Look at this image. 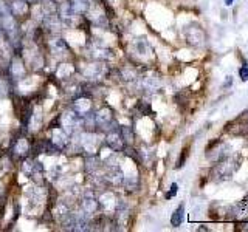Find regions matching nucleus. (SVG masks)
I'll list each match as a JSON object with an SVG mask.
<instances>
[{
	"mask_svg": "<svg viewBox=\"0 0 248 232\" xmlns=\"http://www.w3.org/2000/svg\"><path fill=\"white\" fill-rule=\"evenodd\" d=\"M239 164L236 162V160L231 157L223 158L222 161H219L216 164V167L213 169V176L216 181H225V180H230L231 175L234 174V170H237Z\"/></svg>",
	"mask_w": 248,
	"mask_h": 232,
	"instance_id": "f257e3e1",
	"label": "nucleus"
},
{
	"mask_svg": "<svg viewBox=\"0 0 248 232\" xmlns=\"http://www.w3.org/2000/svg\"><path fill=\"white\" fill-rule=\"evenodd\" d=\"M59 127L64 130L67 135L72 136L75 131L81 130L84 127L82 126V116H79L75 110L64 112L59 116Z\"/></svg>",
	"mask_w": 248,
	"mask_h": 232,
	"instance_id": "f03ea898",
	"label": "nucleus"
},
{
	"mask_svg": "<svg viewBox=\"0 0 248 232\" xmlns=\"http://www.w3.org/2000/svg\"><path fill=\"white\" fill-rule=\"evenodd\" d=\"M183 36L186 39V42L192 46H202L206 42V33L199 23H189L188 27H185Z\"/></svg>",
	"mask_w": 248,
	"mask_h": 232,
	"instance_id": "7ed1b4c3",
	"label": "nucleus"
},
{
	"mask_svg": "<svg viewBox=\"0 0 248 232\" xmlns=\"http://www.w3.org/2000/svg\"><path fill=\"white\" fill-rule=\"evenodd\" d=\"M230 145L225 144V143H220V141H214L213 144L208 145L206 149V157L208 160H211L214 162H219L222 161L223 158L230 157Z\"/></svg>",
	"mask_w": 248,
	"mask_h": 232,
	"instance_id": "20e7f679",
	"label": "nucleus"
},
{
	"mask_svg": "<svg viewBox=\"0 0 248 232\" xmlns=\"http://www.w3.org/2000/svg\"><path fill=\"white\" fill-rule=\"evenodd\" d=\"M8 76L11 77L13 81H20L27 76V67L23 59L19 56H14L10 62V67H8Z\"/></svg>",
	"mask_w": 248,
	"mask_h": 232,
	"instance_id": "39448f33",
	"label": "nucleus"
},
{
	"mask_svg": "<svg viewBox=\"0 0 248 232\" xmlns=\"http://www.w3.org/2000/svg\"><path fill=\"white\" fill-rule=\"evenodd\" d=\"M79 144H81V149L87 153V155H95L98 152V147H99V141L96 139L95 131H84V133L79 135Z\"/></svg>",
	"mask_w": 248,
	"mask_h": 232,
	"instance_id": "423d86ee",
	"label": "nucleus"
},
{
	"mask_svg": "<svg viewBox=\"0 0 248 232\" xmlns=\"http://www.w3.org/2000/svg\"><path fill=\"white\" fill-rule=\"evenodd\" d=\"M104 143L107 144V147H110V149L115 152L124 150V147H126V143H124V139H123L120 127H112L110 131H107Z\"/></svg>",
	"mask_w": 248,
	"mask_h": 232,
	"instance_id": "0eeeda50",
	"label": "nucleus"
},
{
	"mask_svg": "<svg viewBox=\"0 0 248 232\" xmlns=\"http://www.w3.org/2000/svg\"><path fill=\"white\" fill-rule=\"evenodd\" d=\"M62 25H64V22L61 20L58 13L44 15V17H42V27H44L45 31H48L50 34H58V33H61V31H62Z\"/></svg>",
	"mask_w": 248,
	"mask_h": 232,
	"instance_id": "6e6552de",
	"label": "nucleus"
},
{
	"mask_svg": "<svg viewBox=\"0 0 248 232\" xmlns=\"http://www.w3.org/2000/svg\"><path fill=\"white\" fill-rule=\"evenodd\" d=\"M95 124H96V127L99 129H110V126L113 124V112H112V108H108V107H103V108H99V110L95 113Z\"/></svg>",
	"mask_w": 248,
	"mask_h": 232,
	"instance_id": "1a4fd4ad",
	"label": "nucleus"
},
{
	"mask_svg": "<svg viewBox=\"0 0 248 232\" xmlns=\"http://www.w3.org/2000/svg\"><path fill=\"white\" fill-rule=\"evenodd\" d=\"M90 56L95 59V60H99V62H106L108 59H112L113 58V53L110 48H107V46L104 45H101V44H93L90 46Z\"/></svg>",
	"mask_w": 248,
	"mask_h": 232,
	"instance_id": "9d476101",
	"label": "nucleus"
},
{
	"mask_svg": "<svg viewBox=\"0 0 248 232\" xmlns=\"http://www.w3.org/2000/svg\"><path fill=\"white\" fill-rule=\"evenodd\" d=\"M107 73V68L104 64H99V62H92L84 70V77H87V79H101L104 74Z\"/></svg>",
	"mask_w": 248,
	"mask_h": 232,
	"instance_id": "9b49d317",
	"label": "nucleus"
},
{
	"mask_svg": "<svg viewBox=\"0 0 248 232\" xmlns=\"http://www.w3.org/2000/svg\"><path fill=\"white\" fill-rule=\"evenodd\" d=\"M99 200L93 193H85L81 200V211L87 215H93L99 209Z\"/></svg>",
	"mask_w": 248,
	"mask_h": 232,
	"instance_id": "f8f14e48",
	"label": "nucleus"
},
{
	"mask_svg": "<svg viewBox=\"0 0 248 232\" xmlns=\"http://www.w3.org/2000/svg\"><path fill=\"white\" fill-rule=\"evenodd\" d=\"M50 141L58 147V150H64L65 147L68 145L70 143V135H67L64 130H62L61 127H54L53 129V133H51V138Z\"/></svg>",
	"mask_w": 248,
	"mask_h": 232,
	"instance_id": "ddd939ff",
	"label": "nucleus"
},
{
	"mask_svg": "<svg viewBox=\"0 0 248 232\" xmlns=\"http://www.w3.org/2000/svg\"><path fill=\"white\" fill-rule=\"evenodd\" d=\"M50 50L53 53V56L58 58V59H64L68 56L70 53H72V50H70V46L67 45V42L64 41V39H54L50 45Z\"/></svg>",
	"mask_w": 248,
	"mask_h": 232,
	"instance_id": "4468645a",
	"label": "nucleus"
},
{
	"mask_svg": "<svg viewBox=\"0 0 248 232\" xmlns=\"http://www.w3.org/2000/svg\"><path fill=\"white\" fill-rule=\"evenodd\" d=\"M58 14H59V17L61 20L67 23V25H70V23L73 22L75 19V15H78L75 11H73V6L72 3H70V0H65V2H62L58 8Z\"/></svg>",
	"mask_w": 248,
	"mask_h": 232,
	"instance_id": "2eb2a0df",
	"label": "nucleus"
},
{
	"mask_svg": "<svg viewBox=\"0 0 248 232\" xmlns=\"http://www.w3.org/2000/svg\"><path fill=\"white\" fill-rule=\"evenodd\" d=\"M134 51L138 54L140 58H149L152 56V46L146 41L144 37H140L134 41Z\"/></svg>",
	"mask_w": 248,
	"mask_h": 232,
	"instance_id": "dca6fc26",
	"label": "nucleus"
},
{
	"mask_svg": "<svg viewBox=\"0 0 248 232\" xmlns=\"http://www.w3.org/2000/svg\"><path fill=\"white\" fill-rule=\"evenodd\" d=\"M73 110L79 115V116H85L87 113L93 112V108H92V101L89 98H85V96H79L78 99H75V102H73Z\"/></svg>",
	"mask_w": 248,
	"mask_h": 232,
	"instance_id": "f3484780",
	"label": "nucleus"
},
{
	"mask_svg": "<svg viewBox=\"0 0 248 232\" xmlns=\"http://www.w3.org/2000/svg\"><path fill=\"white\" fill-rule=\"evenodd\" d=\"M140 87L146 91H157L161 87V82L157 76H143L140 77Z\"/></svg>",
	"mask_w": 248,
	"mask_h": 232,
	"instance_id": "a211bd4d",
	"label": "nucleus"
},
{
	"mask_svg": "<svg viewBox=\"0 0 248 232\" xmlns=\"http://www.w3.org/2000/svg\"><path fill=\"white\" fill-rule=\"evenodd\" d=\"M30 150H31V144L28 139L25 136L17 138V141H16V144L13 147V152L17 155L19 158H25L30 155Z\"/></svg>",
	"mask_w": 248,
	"mask_h": 232,
	"instance_id": "6ab92c4d",
	"label": "nucleus"
},
{
	"mask_svg": "<svg viewBox=\"0 0 248 232\" xmlns=\"http://www.w3.org/2000/svg\"><path fill=\"white\" fill-rule=\"evenodd\" d=\"M30 3L27 2V0H13V2L10 3V10L13 13V15L16 19L17 17H22V15H27L28 11H30Z\"/></svg>",
	"mask_w": 248,
	"mask_h": 232,
	"instance_id": "aec40b11",
	"label": "nucleus"
},
{
	"mask_svg": "<svg viewBox=\"0 0 248 232\" xmlns=\"http://www.w3.org/2000/svg\"><path fill=\"white\" fill-rule=\"evenodd\" d=\"M123 180H124V175L118 166H112V169H108V172L106 174V181L112 183L115 186L123 184Z\"/></svg>",
	"mask_w": 248,
	"mask_h": 232,
	"instance_id": "412c9836",
	"label": "nucleus"
},
{
	"mask_svg": "<svg viewBox=\"0 0 248 232\" xmlns=\"http://www.w3.org/2000/svg\"><path fill=\"white\" fill-rule=\"evenodd\" d=\"M76 72V68L73 64H61L56 70V77L58 79H68L72 77Z\"/></svg>",
	"mask_w": 248,
	"mask_h": 232,
	"instance_id": "4be33fe9",
	"label": "nucleus"
},
{
	"mask_svg": "<svg viewBox=\"0 0 248 232\" xmlns=\"http://www.w3.org/2000/svg\"><path fill=\"white\" fill-rule=\"evenodd\" d=\"M70 3H72L73 11L78 15L85 14L92 8V0H70Z\"/></svg>",
	"mask_w": 248,
	"mask_h": 232,
	"instance_id": "5701e85b",
	"label": "nucleus"
},
{
	"mask_svg": "<svg viewBox=\"0 0 248 232\" xmlns=\"http://www.w3.org/2000/svg\"><path fill=\"white\" fill-rule=\"evenodd\" d=\"M120 76L123 77L124 81H127V82H134L138 79V73H137V70L132 67V65H126V67H123L120 70Z\"/></svg>",
	"mask_w": 248,
	"mask_h": 232,
	"instance_id": "b1692460",
	"label": "nucleus"
},
{
	"mask_svg": "<svg viewBox=\"0 0 248 232\" xmlns=\"http://www.w3.org/2000/svg\"><path fill=\"white\" fill-rule=\"evenodd\" d=\"M11 82L13 79L10 76L0 74V98H6L11 93Z\"/></svg>",
	"mask_w": 248,
	"mask_h": 232,
	"instance_id": "393cba45",
	"label": "nucleus"
},
{
	"mask_svg": "<svg viewBox=\"0 0 248 232\" xmlns=\"http://www.w3.org/2000/svg\"><path fill=\"white\" fill-rule=\"evenodd\" d=\"M183 220H185V206L180 204L174 211L172 217H170V224H172L174 228H178V226H182Z\"/></svg>",
	"mask_w": 248,
	"mask_h": 232,
	"instance_id": "a878e982",
	"label": "nucleus"
},
{
	"mask_svg": "<svg viewBox=\"0 0 248 232\" xmlns=\"http://www.w3.org/2000/svg\"><path fill=\"white\" fill-rule=\"evenodd\" d=\"M120 131H121L123 139H124V143H126V145H130L132 143H134V130H132L130 127L123 126V127H120Z\"/></svg>",
	"mask_w": 248,
	"mask_h": 232,
	"instance_id": "bb28decb",
	"label": "nucleus"
},
{
	"mask_svg": "<svg viewBox=\"0 0 248 232\" xmlns=\"http://www.w3.org/2000/svg\"><path fill=\"white\" fill-rule=\"evenodd\" d=\"M123 186L126 188L127 190H135L138 188V180H137V176H124V180H123Z\"/></svg>",
	"mask_w": 248,
	"mask_h": 232,
	"instance_id": "cd10ccee",
	"label": "nucleus"
},
{
	"mask_svg": "<svg viewBox=\"0 0 248 232\" xmlns=\"http://www.w3.org/2000/svg\"><path fill=\"white\" fill-rule=\"evenodd\" d=\"M135 110H137L140 115H149V113H152V108H151L149 102H143V101H140V102L137 104Z\"/></svg>",
	"mask_w": 248,
	"mask_h": 232,
	"instance_id": "c85d7f7f",
	"label": "nucleus"
},
{
	"mask_svg": "<svg viewBox=\"0 0 248 232\" xmlns=\"http://www.w3.org/2000/svg\"><path fill=\"white\" fill-rule=\"evenodd\" d=\"M239 76H240V79H242L244 82L248 81V64H247V62H244V65L240 67V70H239Z\"/></svg>",
	"mask_w": 248,
	"mask_h": 232,
	"instance_id": "c756f323",
	"label": "nucleus"
},
{
	"mask_svg": "<svg viewBox=\"0 0 248 232\" xmlns=\"http://www.w3.org/2000/svg\"><path fill=\"white\" fill-rule=\"evenodd\" d=\"M177 190H178V184H177V183H174L172 186H170V190L166 193V198L169 200V198L175 197V195H177Z\"/></svg>",
	"mask_w": 248,
	"mask_h": 232,
	"instance_id": "7c9ffc66",
	"label": "nucleus"
},
{
	"mask_svg": "<svg viewBox=\"0 0 248 232\" xmlns=\"http://www.w3.org/2000/svg\"><path fill=\"white\" fill-rule=\"evenodd\" d=\"M27 2H28V3H33V5H34V3H39V2H41V0H27Z\"/></svg>",
	"mask_w": 248,
	"mask_h": 232,
	"instance_id": "2f4dec72",
	"label": "nucleus"
},
{
	"mask_svg": "<svg viewBox=\"0 0 248 232\" xmlns=\"http://www.w3.org/2000/svg\"><path fill=\"white\" fill-rule=\"evenodd\" d=\"M231 3H232V0H227V2H225V5H228V6H230Z\"/></svg>",
	"mask_w": 248,
	"mask_h": 232,
	"instance_id": "473e14b6",
	"label": "nucleus"
}]
</instances>
